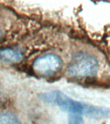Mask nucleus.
<instances>
[{
	"mask_svg": "<svg viewBox=\"0 0 110 124\" xmlns=\"http://www.w3.org/2000/svg\"><path fill=\"white\" fill-rule=\"evenodd\" d=\"M40 98L45 102L56 105L70 114H78L80 116L84 114L88 118L95 119L99 111V106L74 100L58 91L43 93L40 95Z\"/></svg>",
	"mask_w": 110,
	"mask_h": 124,
	"instance_id": "obj_1",
	"label": "nucleus"
},
{
	"mask_svg": "<svg viewBox=\"0 0 110 124\" xmlns=\"http://www.w3.org/2000/svg\"><path fill=\"white\" fill-rule=\"evenodd\" d=\"M99 64L97 58L87 53H79L68 66L67 72L73 77H91L97 74Z\"/></svg>",
	"mask_w": 110,
	"mask_h": 124,
	"instance_id": "obj_2",
	"label": "nucleus"
},
{
	"mask_svg": "<svg viewBox=\"0 0 110 124\" xmlns=\"http://www.w3.org/2000/svg\"><path fill=\"white\" fill-rule=\"evenodd\" d=\"M62 63L61 58L56 54H46L36 59L33 69L40 74L50 75L60 69Z\"/></svg>",
	"mask_w": 110,
	"mask_h": 124,
	"instance_id": "obj_3",
	"label": "nucleus"
},
{
	"mask_svg": "<svg viewBox=\"0 0 110 124\" xmlns=\"http://www.w3.org/2000/svg\"><path fill=\"white\" fill-rule=\"evenodd\" d=\"M0 58L7 62L16 63L22 60L23 56L21 52L17 50L12 48H4L0 50Z\"/></svg>",
	"mask_w": 110,
	"mask_h": 124,
	"instance_id": "obj_4",
	"label": "nucleus"
},
{
	"mask_svg": "<svg viewBox=\"0 0 110 124\" xmlns=\"http://www.w3.org/2000/svg\"><path fill=\"white\" fill-rule=\"evenodd\" d=\"M0 124H20L18 119L13 114L7 112L0 114Z\"/></svg>",
	"mask_w": 110,
	"mask_h": 124,
	"instance_id": "obj_5",
	"label": "nucleus"
},
{
	"mask_svg": "<svg viewBox=\"0 0 110 124\" xmlns=\"http://www.w3.org/2000/svg\"><path fill=\"white\" fill-rule=\"evenodd\" d=\"M1 31H0V38H1Z\"/></svg>",
	"mask_w": 110,
	"mask_h": 124,
	"instance_id": "obj_6",
	"label": "nucleus"
},
{
	"mask_svg": "<svg viewBox=\"0 0 110 124\" xmlns=\"http://www.w3.org/2000/svg\"></svg>",
	"mask_w": 110,
	"mask_h": 124,
	"instance_id": "obj_7",
	"label": "nucleus"
}]
</instances>
